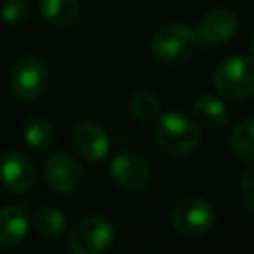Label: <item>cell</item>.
Here are the masks:
<instances>
[{
  "label": "cell",
  "instance_id": "obj_1",
  "mask_svg": "<svg viewBox=\"0 0 254 254\" xmlns=\"http://www.w3.org/2000/svg\"><path fill=\"white\" fill-rule=\"evenodd\" d=\"M155 143L169 155L183 157L192 153L200 145V127L185 113L171 111L161 113L155 127Z\"/></svg>",
  "mask_w": 254,
  "mask_h": 254
},
{
  "label": "cell",
  "instance_id": "obj_2",
  "mask_svg": "<svg viewBox=\"0 0 254 254\" xmlns=\"http://www.w3.org/2000/svg\"><path fill=\"white\" fill-rule=\"evenodd\" d=\"M212 85L218 95L242 101L254 93V58L234 56L222 60L212 71Z\"/></svg>",
  "mask_w": 254,
  "mask_h": 254
},
{
  "label": "cell",
  "instance_id": "obj_3",
  "mask_svg": "<svg viewBox=\"0 0 254 254\" xmlns=\"http://www.w3.org/2000/svg\"><path fill=\"white\" fill-rule=\"evenodd\" d=\"M196 46H198L196 32L179 22L159 26L151 38V50L155 58L169 65H177L189 60L194 54Z\"/></svg>",
  "mask_w": 254,
  "mask_h": 254
},
{
  "label": "cell",
  "instance_id": "obj_4",
  "mask_svg": "<svg viewBox=\"0 0 254 254\" xmlns=\"http://www.w3.org/2000/svg\"><path fill=\"white\" fill-rule=\"evenodd\" d=\"M115 240V226L109 218L99 214L81 216L67 234V244L73 254L105 252Z\"/></svg>",
  "mask_w": 254,
  "mask_h": 254
},
{
  "label": "cell",
  "instance_id": "obj_5",
  "mask_svg": "<svg viewBox=\"0 0 254 254\" xmlns=\"http://www.w3.org/2000/svg\"><path fill=\"white\" fill-rule=\"evenodd\" d=\"M216 222L214 206L198 196H190L181 200L171 212L173 228L185 238H198L206 234Z\"/></svg>",
  "mask_w": 254,
  "mask_h": 254
},
{
  "label": "cell",
  "instance_id": "obj_6",
  "mask_svg": "<svg viewBox=\"0 0 254 254\" xmlns=\"http://www.w3.org/2000/svg\"><path fill=\"white\" fill-rule=\"evenodd\" d=\"M111 181L125 192H139L149 185L151 169L143 155L137 151H121L109 163Z\"/></svg>",
  "mask_w": 254,
  "mask_h": 254
},
{
  "label": "cell",
  "instance_id": "obj_7",
  "mask_svg": "<svg viewBox=\"0 0 254 254\" xmlns=\"http://www.w3.org/2000/svg\"><path fill=\"white\" fill-rule=\"evenodd\" d=\"M46 85H48V67L40 58L28 56L14 65L10 75V87L18 99L34 101L44 93Z\"/></svg>",
  "mask_w": 254,
  "mask_h": 254
},
{
  "label": "cell",
  "instance_id": "obj_8",
  "mask_svg": "<svg viewBox=\"0 0 254 254\" xmlns=\"http://www.w3.org/2000/svg\"><path fill=\"white\" fill-rule=\"evenodd\" d=\"M44 179L54 192L71 194L81 187L83 169L73 155L60 151L48 159V163L44 167Z\"/></svg>",
  "mask_w": 254,
  "mask_h": 254
},
{
  "label": "cell",
  "instance_id": "obj_9",
  "mask_svg": "<svg viewBox=\"0 0 254 254\" xmlns=\"http://www.w3.org/2000/svg\"><path fill=\"white\" fill-rule=\"evenodd\" d=\"M69 139L75 155L87 163L101 161L109 151V135L97 121H79Z\"/></svg>",
  "mask_w": 254,
  "mask_h": 254
},
{
  "label": "cell",
  "instance_id": "obj_10",
  "mask_svg": "<svg viewBox=\"0 0 254 254\" xmlns=\"http://www.w3.org/2000/svg\"><path fill=\"white\" fill-rule=\"evenodd\" d=\"M0 181L10 192H28L36 183V167L24 153L8 151L0 155Z\"/></svg>",
  "mask_w": 254,
  "mask_h": 254
},
{
  "label": "cell",
  "instance_id": "obj_11",
  "mask_svg": "<svg viewBox=\"0 0 254 254\" xmlns=\"http://www.w3.org/2000/svg\"><path fill=\"white\" fill-rule=\"evenodd\" d=\"M238 30V18L232 10L216 8L202 16L196 26V38L204 46H216L228 42Z\"/></svg>",
  "mask_w": 254,
  "mask_h": 254
},
{
  "label": "cell",
  "instance_id": "obj_12",
  "mask_svg": "<svg viewBox=\"0 0 254 254\" xmlns=\"http://www.w3.org/2000/svg\"><path fill=\"white\" fill-rule=\"evenodd\" d=\"M28 232V216L22 206H0V248L16 246Z\"/></svg>",
  "mask_w": 254,
  "mask_h": 254
},
{
  "label": "cell",
  "instance_id": "obj_13",
  "mask_svg": "<svg viewBox=\"0 0 254 254\" xmlns=\"http://www.w3.org/2000/svg\"><path fill=\"white\" fill-rule=\"evenodd\" d=\"M192 115L194 121L208 129H220L228 123V109L226 105L212 95H200L192 103Z\"/></svg>",
  "mask_w": 254,
  "mask_h": 254
},
{
  "label": "cell",
  "instance_id": "obj_14",
  "mask_svg": "<svg viewBox=\"0 0 254 254\" xmlns=\"http://www.w3.org/2000/svg\"><path fill=\"white\" fill-rule=\"evenodd\" d=\"M79 12H81L79 0H42L40 2L42 20L56 28L71 26L79 18Z\"/></svg>",
  "mask_w": 254,
  "mask_h": 254
},
{
  "label": "cell",
  "instance_id": "obj_15",
  "mask_svg": "<svg viewBox=\"0 0 254 254\" xmlns=\"http://www.w3.org/2000/svg\"><path fill=\"white\" fill-rule=\"evenodd\" d=\"M228 149L236 159L254 163V117L242 119L230 129Z\"/></svg>",
  "mask_w": 254,
  "mask_h": 254
},
{
  "label": "cell",
  "instance_id": "obj_16",
  "mask_svg": "<svg viewBox=\"0 0 254 254\" xmlns=\"http://www.w3.org/2000/svg\"><path fill=\"white\" fill-rule=\"evenodd\" d=\"M32 224L42 236L56 240L65 234L67 216L54 206H38L32 214Z\"/></svg>",
  "mask_w": 254,
  "mask_h": 254
},
{
  "label": "cell",
  "instance_id": "obj_17",
  "mask_svg": "<svg viewBox=\"0 0 254 254\" xmlns=\"http://www.w3.org/2000/svg\"><path fill=\"white\" fill-rule=\"evenodd\" d=\"M24 141L28 147H32L36 151H48L56 141V131L50 121H46L42 117H32L26 121Z\"/></svg>",
  "mask_w": 254,
  "mask_h": 254
},
{
  "label": "cell",
  "instance_id": "obj_18",
  "mask_svg": "<svg viewBox=\"0 0 254 254\" xmlns=\"http://www.w3.org/2000/svg\"><path fill=\"white\" fill-rule=\"evenodd\" d=\"M129 109H131L135 119H139L143 123H151V121L159 119L163 107H161V101L157 99L155 93H151V91H137L129 99Z\"/></svg>",
  "mask_w": 254,
  "mask_h": 254
},
{
  "label": "cell",
  "instance_id": "obj_19",
  "mask_svg": "<svg viewBox=\"0 0 254 254\" xmlns=\"http://www.w3.org/2000/svg\"><path fill=\"white\" fill-rule=\"evenodd\" d=\"M28 16V6L24 0H4L0 6V18L6 24H20Z\"/></svg>",
  "mask_w": 254,
  "mask_h": 254
},
{
  "label": "cell",
  "instance_id": "obj_20",
  "mask_svg": "<svg viewBox=\"0 0 254 254\" xmlns=\"http://www.w3.org/2000/svg\"><path fill=\"white\" fill-rule=\"evenodd\" d=\"M240 198L244 206L254 214V167H250L240 179Z\"/></svg>",
  "mask_w": 254,
  "mask_h": 254
},
{
  "label": "cell",
  "instance_id": "obj_21",
  "mask_svg": "<svg viewBox=\"0 0 254 254\" xmlns=\"http://www.w3.org/2000/svg\"><path fill=\"white\" fill-rule=\"evenodd\" d=\"M250 54H252V58H254V38H252V42H250Z\"/></svg>",
  "mask_w": 254,
  "mask_h": 254
}]
</instances>
